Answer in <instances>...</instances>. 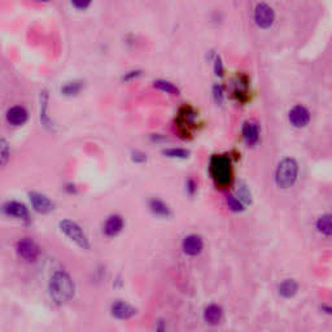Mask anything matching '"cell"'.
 <instances>
[{
    "mask_svg": "<svg viewBox=\"0 0 332 332\" xmlns=\"http://www.w3.org/2000/svg\"><path fill=\"white\" fill-rule=\"evenodd\" d=\"M50 296L57 304H64L74 295V283L65 271H56L50 279Z\"/></svg>",
    "mask_w": 332,
    "mask_h": 332,
    "instance_id": "1",
    "label": "cell"
},
{
    "mask_svg": "<svg viewBox=\"0 0 332 332\" xmlns=\"http://www.w3.org/2000/svg\"><path fill=\"white\" fill-rule=\"evenodd\" d=\"M209 170H210L211 178L218 187L225 188L231 183V162H230V158L223 154H215L210 158Z\"/></svg>",
    "mask_w": 332,
    "mask_h": 332,
    "instance_id": "2",
    "label": "cell"
},
{
    "mask_svg": "<svg viewBox=\"0 0 332 332\" xmlns=\"http://www.w3.org/2000/svg\"><path fill=\"white\" fill-rule=\"evenodd\" d=\"M299 164L295 158L285 157L279 162L275 170V183L279 188H291L297 181Z\"/></svg>",
    "mask_w": 332,
    "mask_h": 332,
    "instance_id": "3",
    "label": "cell"
},
{
    "mask_svg": "<svg viewBox=\"0 0 332 332\" xmlns=\"http://www.w3.org/2000/svg\"><path fill=\"white\" fill-rule=\"evenodd\" d=\"M61 231L64 232L67 238L73 240L75 244L82 249L90 248V243L87 240V236L84 235V232L82 231V228L75 223V222L70 221V219H64L60 222Z\"/></svg>",
    "mask_w": 332,
    "mask_h": 332,
    "instance_id": "4",
    "label": "cell"
},
{
    "mask_svg": "<svg viewBox=\"0 0 332 332\" xmlns=\"http://www.w3.org/2000/svg\"><path fill=\"white\" fill-rule=\"evenodd\" d=\"M253 20H255L256 25L261 29H268L272 26L274 21H275V13L268 4L259 3L255 8Z\"/></svg>",
    "mask_w": 332,
    "mask_h": 332,
    "instance_id": "5",
    "label": "cell"
},
{
    "mask_svg": "<svg viewBox=\"0 0 332 332\" xmlns=\"http://www.w3.org/2000/svg\"><path fill=\"white\" fill-rule=\"evenodd\" d=\"M310 112H309L308 108L305 105L297 104L292 108L288 113V120L291 122V125L296 129H302L305 128L306 125L310 122Z\"/></svg>",
    "mask_w": 332,
    "mask_h": 332,
    "instance_id": "6",
    "label": "cell"
},
{
    "mask_svg": "<svg viewBox=\"0 0 332 332\" xmlns=\"http://www.w3.org/2000/svg\"><path fill=\"white\" fill-rule=\"evenodd\" d=\"M17 253L22 260L31 262L37 260L38 255H39V248L31 239L24 238L17 243Z\"/></svg>",
    "mask_w": 332,
    "mask_h": 332,
    "instance_id": "7",
    "label": "cell"
},
{
    "mask_svg": "<svg viewBox=\"0 0 332 332\" xmlns=\"http://www.w3.org/2000/svg\"><path fill=\"white\" fill-rule=\"evenodd\" d=\"M29 198H30V202L33 205L34 210L38 211V213L47 214L55 209V204L46 195L39 194V192H30Z\"/></svg>",
    "mask_w": 332,
    "mask_h": 332,
    "instance_id": "8",
    "label": "cell"
},
{
    "mask_svg": "<svg viewBox=\"0 0 332 332\" xmlns=\"http://www.w3.org/2000/svg\"><path fill=\"white\" fill-rule=\"evenodd\" d=\"M202 248H204V242L200 235H196V234H191V235L186 236L183 239V243H182V249L185 252L187 256H199L201 253Z\"/></svg>",
    "mask_w": 332,
    "mask_h": 332,
    "instance_id": "9",
    "label": "cell"
},
{
    "mask_svg": "<svg viewBox=\"0 0 332 332\" xmlns=\"http://www.w3.org/2000/svg\"><path fill=\"white\" fill-rule=\"evenodd\" d=\"M243 138L248 147H253L260 140V126L255 121H247L243 126Z\"/></svg>",
    "mask_w": 332,
    "mask_h": 332,
    "instance_id": "10",
    "label": "cell"
},
{
    "mask_svg": "<svg viewBox=\"0 0 332 332\" xmlns=\"http://www.w3.org/2000/svg\"><path fill=\"white\" fill-rule=\"evenodd\" d=\"M3 211L9 217H14L18 219L29 218V210L22 202L18 201H8L4 204Z\"/></svg>",
    "mask_w": 332,
    "mask_h": 332,
    "instance_id": "11",
    "label": "cell"
},
{
    "mask_svg": "<svg viewBox=\"0 0 332 332\" xmlns=\"http://www.w3.org/2000/svg\"><path fill=\"white\" fill-rule=\"evenodd\" d=\"M7 121L12 126H22L27 121V111L21 105H16L8 109Z\"/></svg>",
    "mask_w": 332,
    "mask_h": 332,
    "instance_id": "12",
    "label": "cell"
},
{
    "mask_svg": "<svg viewBox=\"0 0 332 332\" xmlns=\"http://www.w3.org/2000/svg\"><path fill=\"white\" fill-rule=\"evenodd\" d=\"M112 316L118 319H130L136 314V310L128 302L125 301H116L112 305Z\"/></svg>",
    "mask_w": 332,
    "mask_h": 332,
    "instance_id": "13",
    "label": "cell"
},
{
    "mask_svg": "<svg viewBox=\"0 0 332 332\" xmlns=\"http://www.w3.org/2000/svg\"><path fill=\"white\" fill-rule=\"evenodd\" d=\"M124 228V218L121 215L114 214L111 215L109 218L105 221L104 232L107 236H116L118 235L121 230Z\"/></svg>",
    "mask_w": 332,
    "mask_h": 332,
    "instance_id": "14",
    "label": "cell"
},
{
    "mask_svg": "<svg viewBox=\"0 0 332 332\" xmlns=\"http://www.w3.org/2000/svg\"><path fill=\"white\" fill-rule=\"evenodd\" d=\"M222 317H223V310L219 305L217 304H210L205 308L204 310V321L208 325L215 326L218 325L222 321Z\"/></svg>",
    "mask_w": 332,
    "mask_h": 332,
    "instance_id": "15",
    "label": "cell"
},
{
    "mask_svg": "<svg viewBox=\"0 0 332 332\" xmlns=\"http://www.w3.org/2000/svg\"><path fill=\"white\" fill-rule=\"evenodd\" d=\"M47 108H48V92L47 90H43L41 92V122L47 130L52 131L54 130V124L51 121V118L48 117Z\"/></svg>",
    "mask_w": 332,
    "mask_h": 332,
    "instance_id": "16",
    "label": "cell"
},
{
    "mask_svg": "<svg viewBox=\"0 0 332 332\" xmlns=\"http://www.w3.org/2000/svg\"><path fill=\"white\" fill-rule=\"evenodd\" d=\"M297 291H299V284L293 279H285L278 287L279 295L284 297V299H291V297H293L297 293Z\"/></svg>",
    "mask_w": 332,
    "mask_h": 332,
    "instance_id": "17",
    "label": "cell"
},
{
    "mask_svg": "<svg viewBox=\"0 0 332 332\" xmlns=\"http://www.w3.org/2000/svg\"><path fill=\"white\" fill-rule=\"evenodd\" d=\"M317 231L323 236H332V214L321 215L316 222Z\"/></svg>",
    "mask_w": 332,
    "mask_h": 332,
    "instance_id": "18",
    "label": "cell"
},
{
    "mask_svg": "<svg viewBox=\"0 0 332 332\" xmlns=\"http://www.w3.org/2000/svg\"><path fill=\"white\" fill-rule=\"evenodd\" d=\"M149 208L153 214L160 215V217H169L171 214L170 208L160 199H152L149 202Z\"/></svg>",
    "mask_w": 332,
    "mask_h": 332,
    "instance_id": "19",
    "label": "cell"
},
{
    "mask_svg": "<svg viewBox=\"0 0 332 332\" xmlns=\"http://www.w3.org/2000/svg\"><path fill=\"white\" fill-rule=\"evenodd\" d=\"M82 87H83V82L81 81H73V82H67L65 83L63 87H61V92L65 95V96H74L81 92Z\"/></svg>",
    "mask_w": 332,
    "mask_h": 332,
    "instance_id": "20",
    "label": "cell"
},
{
    "mask_svg": "<svg viewBox=\"0 0 332 332\" xmlns=\"http://www.w3.org/2000/svg\"><path fill=\"white\" fill-rule=\"evenodd\" d=\"M153 86L156 88H158V90L166 92V94L179 95V88L177 87L175 84L171 83V82L165 81V79H157V81H154Z\"/></svg>",
    "mask_w": 332,
    "mask_h": 332,
    "instance_id": "21",
    "label": "cell"
},
{
    "mask_svg": "<svg viewBox=\"0 0 332 332\" xmlns=\"http://www.w3.org/2000/svg\"><path fill=\"white\" fill-rule=\"evenodd\" d=\"M162 154L170 158H187L190 152L187 149H182V148H168V149L162 151Z\"/></svg>",
    "mask_w": 332,
    "mask_h": 332,
    "instance_id": "22",
    "label": "cell"
},
{
    "mask_svg": "<svg viewBox=\"0 0 332 332\" xmlns=\"http://www.w3.org/2000/svg\"><path fill=\"white\" fill-rule=\"evenodd\" d=\"M227 205L228 208L231 209L232 211H235V213H239V211H243L244 210V206L245 205L243 204L240 200H239L236 196H232V195H230V196H227Z\"/></svg>",
    "mask_w": 332,
    "mask_h": 332,
    "instance_id": "23",
    "label": "cell"
},
{
    "mask_svg": "<svg viewBox=\"0 0 332 332\" xmlns=\"http://www.w3.org/2000/svg\"><path fill=\"white\" fill-rule=\"evenodd\" d=\"M9 154L10 151L7 140L1 139L0 140V160H1V166H5V164L8 162V158H9Z\"/></svg>",
    "mask_w": 332,
    "mask_h": 332,
    "instance_id": "24",
    "label": "cell"
},
{
    "mask_svg": "<svg viewBox=\"0 0 332 332\" xmlns=\"http://www.w3.org/2000/svg\"><path fill=\"white\" fill-rule=\"evenodd\" d=\"M236 198H238L243 204L247 205L251 202V192H249V190L245 187V186H240L238 190V196H236Z\"/></svg>",
    "mask_w": 332,
    "mask_h": 332,
    "instance_id": "25",
    "label": "cell"
},
{
    "mask_svg": "<svg viewBox=\"0 0 332 332\" xmlns=\"http://www.w3.org/2000/svg\"><path fill=\"white\" fill-rule=\"evenodd\" d=\"M131 160L136 164H143V162L147 161V154L140 151H134L131 153Z\"/></svg>",
    "mask_w": 332,
    "mask_h": 332,
    "instance_id": "26",
    "label": "cell"
},
{
    "mask_svg": "<svg viewBox=\"0 0 332 332\" xmlns=\"http://www.w3.org/2000/svg\"><path fill=\"white\" fill-rule=\"evenodd\" d=\"M213 95H214L215 101L221 104L222 101H223V87H222L221 84H215L214 87H213Z\"/></svg>",
    "mask_w": 332,
    "mask_h": 332,
    "instance_id": "27",
    "label": "cell"
},
{
    "mask_svg": "<svg viewBox=\"0 0 332 332\" xmlns=\"http://www.w3.org/2000/svg\"><path fill=\"white\" fill-rule=\"evenodd\" d=\"M214 71L217 75H223V65H222V61L218 56L215 57V63H214Z\"/></svg>",
    "mask_w": 332,
    "mask_h": 332,
    "instance_id": "28",
    "label": "cell"
},
{
    "mask_svg": "<svg viewBox=\"0 0 332 332\" xmlns=\"http://www.w3.org/2000/svg\"><path fill=\"white\" fill-rule=\"evenodd\" d=\"M141 74L140 70H133V71H129V73H126L124 75V78H122V81L128 82V81H131V79H134V78L139 77Z\"/></svg>",
    "mask_w": 332,
    "mask_h": 332,
    "instance_id": "29",
    "label": "cell"
},
{
    "mask_svg": "<svg viewBox=\"0 0 332 332\" xmlns=\"http://www.w3.org/2000/svg\"><path fill=\"white\" fill-rule=\"evenodd\" d=\"M90 1H71V5L79 10H84L86 8L90 7Z\"/></svg>",
    "mask_w": 332,
    "mask_h": 332,
    "instance_id": "30",
    "label": "cell"
},
{
    "mask_svg": "<svg viewBox=\"0 0 332 332\" xmlns=\"http://www.w3.org/2000/svg\"><path fill=\"white\" fill-rule=\"evenodd\" d=\"M196 183H195L194 179H188L187 181V192L190 195H194L195 192H196Z\"/></svg>",
    "mask_w": 332,
    "mask_h": 332,
    "instance_id": "31",
    "label": "cell"
},
{
    "mask_svg": "<svg viewBox=\"0 0 332 332\" xmlns=\"http://www.w3.org/2000/svg\"><path fill=\"white\" fill-rule=\"evenodd\" d=\"M321 310L326 314H329V316H332V306L331 305H322L321 306Z\"/></svg>",
    "mask_w": 332,
    "mask_h": 332,
    "instance_id": "32",
    "label": "cell"
},
{
    "mask_svg": "<svg viewBox=\"0 0 332 332\" xmlns=\"http://www.w3.org/2000/svg\"><path fill=\"white\" fill-rule=\"evenodd\" d=\"M156 332H166V327H165L164 322H160L156 327Z\"/></svg>",
    "mask_w": 332,
    "mask_h": 332,
    "instance_id": "33",
    "label": "cell"
}]
</instances>
